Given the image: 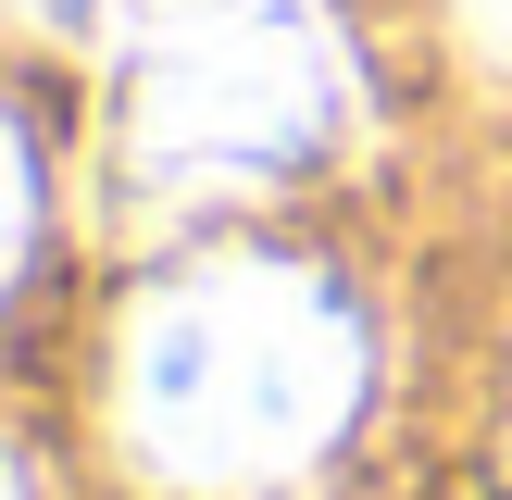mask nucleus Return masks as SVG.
<instances>
[{
    "label": "nucleus",
    "instance_id": "nucleus-2",
    "mask_svg": "<svg viewBox=\"0 0 512 500\" xmlns=\"http://www.w3.org/2000/svg\"><path fill=\"white\" fill-rule=\"evenodd\" d=\"M125 88V175L150 200L288 188L350 138V50L325 0H25Z\"/></svg>",
    "mask_w": 512,
    "mask_h": 500
},
{
    "label": "nucleus",
    "instance_id": "nucleus-3",
    "mask_svg": "<svg viewBox=\"0 0 512 500\" xmlns=\"http://www.w3.org/2000/svg\"><path fill=\"white\" fill-rule=\"evenodd\" d=\"M463 25H475V50H488V63H512V0H463Z\"/></svg>",
    "mask_w": 512,
    "mask_h": 500
},
{
    "label": "nucleus",
    "instance_id": "nucleus-1",
    "mask_svg": "<svg viewBox=\"0 0 512 500\" xmlns=\"http://www.w3.org/2000/svg\"><path fill=\"white\" fill-rule=\"evenodd\" d=\"M350 400H363L350 300L313 263H263V250L163 275L113 363L125 450L188 500H250V488L313 475L338 450Z\"/></svg>",
    "mask_w": 512,
    "mask_h": 500
},
{
    "label": "nucleus",
    "instance_id": "nucleus-4",
    "mask_svg": "<svg viewBox=\"0 0 512 500\" xmlns=\"http://www.w3.org/2000/svg\"><path fill=\"white\" fill-rule=\"evenodd\" d=\"M13 500H50V488H38V463H13Z\"/></svg>",
    "mask_w": 512,
    "mask_h": 500
}]
</instances>
